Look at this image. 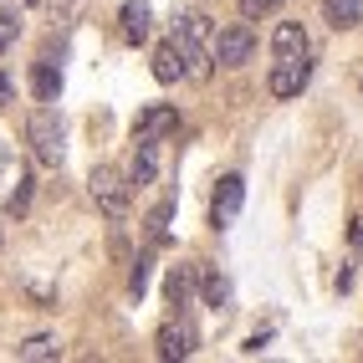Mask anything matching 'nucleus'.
Returning a JSON list of instances; mask_svg holds the SVG:
<instances>
[{
    "instance_id": "obj_22",
    "label": "nucleus",
    "mask_w": 363,
    "mask_h": 363,
    "mask_svg": "<svg viewBox=\"0 0 363 363\" xmlns=\"http://www.w3.org/2000/svg\"><path fill=\"white\" fill-rule=\"evenodd\" d=\"M6 98H11V77L0 72V103H6Z\"/></svg>"
},
{
    "instance_id": "obj_1",
    "label": "nucleus",
    "mask_w": 363,
    "mask_h": 363,
    "mask_svg": "<svg viewBox=\"0 0 363 363\" xmlns=\"http://www.w3.org/2000/svg\"><path fill=\"white\" fill-rule=\"evenodd\" d=\"M87 184H92V200H98V210L108 215V220H123L128 215V179L118 174L113 164H98Z\"/></svg>"
},
{
    "instance_id": "obj_17",
    "label": "nucleus",
    "mask_w": 363,
    "mask_h": 363,
    "mask_svg": "<svg viewBox=\"0 0 363 363\" xmlns=\"http://www.w3.org/2000/svg\"><path fill=\"white\" fill-rule=\"evenodd\" d=\"M189 281H195V277H189L184 266H179V272H169V302H174V307H184V297H189Z\"/></svg>"
},
{
    "instance_id": "obj_2",
    "label": "nucleus",
    "mask_w": 363,
    "mask_h": 363,
    "mask_svg": "<svg viewBox=\"0 0 363 363\" xmlns=\"http://www.w3.org/2000/svg\"><path fill=\"white\" fill-rule=\"evenodd\" d=\"M26 138H31L41 164H62V118H57V108H36L26 118Z\"/></svg>"
},
{
    "instance_id": "obj_9",
    "label": "nucleus",
    "mask_w": 363,
    "mask_h": 363,
    "mask_svg": "<svg viewBox=\"0 0 363 363\" xmlns=\"http://www.w3.org/2000/svg\"><path fill=\"white\" fill-rule=\"evenodd\" d=\"M323 21H328L333 31L363 26V0H323Z\"/></svg>"
},
{
    "instance_id": "obj_10",
    "label": "nucleus",
    "mask_w": 363,
    "mask_h": 363,
    "mask_svg": "<svg viewBox=\"0 0 363 363\" xmlns=\"http://www.w3.org/2000/svg\"><path fill=\"white\" fill-rule=\"evenodd\" d=\"M195 353V337H189V328L184 323H169V328H159V358H189Z\"/></svg>"
},
{
    "instance_id": "obj_12",
    "label": "nucleus",
    "mask_w": 363,
    "mask_h": 363,
    "mask_svg": "<svg viewBox=\"0 0 363 363\" xmlns=\"http://www.w3.org/2000/svg\"><path fill=\"white\" fill-rule=\"evenodd\" d=\"M16 358H21V363H46V358H62V343H57V333H36V337H26V343L16 348Z\"/></svg>"
},
{
    "instance_id": "obj_7",
    "label": "nucleus",
    "mask_w": 363,
    "mask_h": 363,
    "mask_svg": "<svg viewBox=\"0 0 363 363\" xmlns=\"http://www.w3.org/2000/svg\"><path fill=\"white\" fill-rule=\"evenodd\" d=\"M307 82H312V62H307V57L277 62V72H272V98H297Z\"/></svg>"
},
{
    "instance_id": "obj_6",
    "label": "nucleus",
    "mask_w": 363,
    "mask_h": 363,
    "mask_svg": "<svg viewBox=\"0 0 363 363\" xmlns=\"http://www.w3.org/2000/svg\"><path fill=\"white\" fill-rule=\"evenodd\" d=\"M179 128V108H169V103H154L149 113L133 123V143H159L164 133H174Z\"/></svg>"
},
{
    "instance_id": "obj_3",
    "label": "nucleus",
    "mask_w": 363,
    "mask_h": 363,
    "mask_svg": "<svg viewBox=\"0 0 363 363\" xmlns=\"http://www.w3.org/2000/svg\"><path fill=\"white\" fill-rule=\"evenodd\" d=\"M210 52H215L220 67H246L256 57V36L246 26H220V31L210 36Z\"/></svg>"
},
{
    "instance_id": "obj_14",
    "label": "nucleus",
    "mask_w": 363,
    "mask_h": 363,
    "mask_svg": "<svg viewBox=\"0 0 363 363\" xmlns=\"http://www.w3.org/2000/svg\"><path fill=\"white\" fill-rule=\"evenodd\" d=\"M154 143H138V154H133V169H128V189H143V184H154Z\"/></svg>"
},
{
    "instance_id": "obj_4",
    "label": "nucleus",
    "mask_w": 363,
    "mask_h": 363,
    "mask_svg": "<svg viewBox=\"0 0 363 363\" xmlns=\"http://www.w3.org/2000/svg\"><path fill=\"white\" fill-rule=\"evenodd\" d=\"M240 205H246V179H240V174H225L220 189H215V200H210V220H215V230L235 225Z\"/></svg>"
},
{
    "instance_id": "obj_13",
    "label": "nucleus",
    "mask_w": 363,
    "mask_h": 363,
    "mask_svg": "<svg viewBox=\"0 0 363 363\" xmlns=\"http://www.w3.org/2000/svg\"><path fill=\"white\" fill-rule=\"evenodd\" d=\"M118 21H123V36L128 41H149V6H143V0H128L123 11H118Z\"/></svg>"
},
{
    "instance_id": "obj_8",
    "label": "nucleus",
    "mask_w": 363,
    "mask_h": 363,
    "mask_svg": "<svg viewBox=\"0 0 363 363\" xmlns=\"http://www.w3.org/2000/svg\"><path fill=\"white\" fill-rule=\"evenodd\" d=\"M272 57H277V62H292V57H307V31L297 26V21H281V26L272 31Z\"/></svg>"
},
{
    "instance_id": "obj_11",
    "label": "nucleus",
    "mask_w": 363,
    "mask_h": 363,
    "mask_svg": "<svg viewBox=\"0 0 363 363\" xmlns=\"http://www.w3.org/2000/svg\"><path fill=\"white\" fill-rule=\"evenodd\" d=\"M154 77H159V82H179V77H184V52H179V41L154 46Z\"/></svg>"
},
{
    "instance_id": "obj_21",
    "label": "nucleus",
    "mask_w": 363,
    "mask_h": 363,
    "mask_svg": "<svg viewBox=\"0 0 363 363\" xmlns=\"http://www.w3.org/2000/svg\"><path fill=\"white\" fill-rule=\"evenodd\" d=\"M272 6H281V0H240V16H261V11H272Z\"/></svg>"
},
{
    "instance_id": "obj_18",
    "label": "nucleus",
    "mask_w": 363,
    "mask_h": 363,
    "mask_svg": "<svg viewBox=\"0 0 363 363\" xmlns=\"http://www.w3.org/2000/svg\"><path fill=\"white\" fill-rule=\"evenodd\" d=\"M21 36V16H11V11H0V52Z\"/></svg>"
},
{
    "instance_id": "obj_15",
    "label": "nucleus",
    "mask_w": 363,
    "mask_h": 363,
    "mask_svg": "<svg viewBox=\"0 0 363 363\" xmlns=\"http://www.w3.org/2000/svg\"><path fill=\"white\" fill-rule=\"evenodd\" d=\"M31 87H36V98H41V103H57V92H62V72H57L52 62H41V67L31 72Z\"/></svg>"
},
{
    "instance_id": "obj_20",
    "label": "nucleus",
    "mask_w": 363,
    "mask_h": 363,
    "mask_svg": "<svg viewBox=\"0 0 363 363\" xmlns=\"http://www.w3.org/2000/svg\"><path fill=\"white\" fill-rule=\"evenodd\" d=\"M26 200H31V179L21 174V179H16V195H11V210L21 215V210H26Z\"/></svg>"
},
{
    "instance_id": "obj_16",
    "label": "nucleus",
    "mask_w": 363,
    "mask_h": 363,
    "mask_svg": "<svg viewBox=\"0 0 363 363\" xmlns=\"http://www.w3.org/2000/svg\"><path fill=\"white\" fill-rule=\"evenodd\" d=\"M200 292H205V307H215V312L230 307V281H225V277L205 272V277H200Z\"/></svg>"
},
{
    "instance_id": "obj_5",
    "label": "nucleus",
    "mask_w": 363,
    "mask_h": 363,
    "mask_svg": "<svg viewBox=\"0 0 363 363\" xmlns=\"http://www.w3.org/2000/svg\"><path fill=\"white\" fill-rule=\"evenodd\" d=\"M210 36H215V26H210L205 11H179V16H174V41H179V52H205Z\"/></svg>"
},
{
    "instance_id": "obj_19",
    "label": "nucleus",
    "mask_w": 363,
    "mask_h": 363,
    "mask_svg": "<svg viewBox=\"0 0 363 363\" xmlns=\"http://www.w3.org/2000/svg\"><path fill=\"white\" fill-rule=\"evenodd\" d=\"M143 286H149V261H138L133 277H128V292H133V297H143Z\"/></svg>"
}]
</instances>
